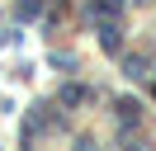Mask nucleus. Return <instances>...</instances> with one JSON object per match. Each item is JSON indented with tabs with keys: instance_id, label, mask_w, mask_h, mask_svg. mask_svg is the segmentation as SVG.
Masks as SVG:
<instances>
[{
	"instance_id": "f257e3e1",
	"label": "nucleus",
	"mask_w": 156,
	"mask_h": 151,
	"mask_svg": "<svg viewBox=\"0 0 156 151\" xmlns=\"http://www.w3.org/2000/svg\"><path fill=\"white\" fill-rule=\"evenodd\" d=\"M99 43L114 52V47H118V24H99Z\"/></svg>"
},
{
	"instance_id": "f03ea898",
	"label": "nucleus",
	"mask_w": 156,
	"mask_h": 151,
	"mask_svg": "<svg viewBox=\"0 0 156 151\" xmlns=\"http://www.w3.org/2000/svg\"><path fill=\"white\" fill-rule=\"evenodd\" d=\"M38 14V0H19V19H33Z\"/></svg>"
}]
</instances>
